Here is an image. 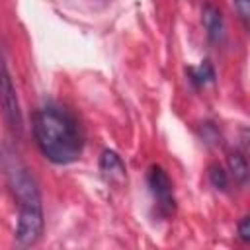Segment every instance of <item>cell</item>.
<instances>
[{"instance_id":"obj_3","label":"cell","mask_w":250,"mask_h":250,"mask_svg":"<svg viewBox=\"0 0 250 250\" xmlns=\"http://www.w3.org/2000/svg\"><path fill=\"white\" fill-rule=\"evenodd\" d=\"M0 109H2V115L8 123V127L16 135H21L23 117H21V109H20V100H18L10 70L2 59H0Z\"/></svg>"},{"instance_id":"obj_1","label":"cell","mask_w":250,"mask_h":250,"mask_svg":"<svg viewBox=\"0 0 250 250\" xmlns=\"http://www.w3.org/2000/svg\"><path fill=\"white\" fill-rule=\"evenodd\" d=\"M33 137L41 154L55 164L74 162L82 154L84 133L80 121L61 104H45L35 111Z\"/></svg>"},{"instance_id":"obj_6","label":"cell","mask_w":250,"mask_h":250,"mask_svg":"<svg viewBox=\"0 0 250 250\" xmlns=\"http://www.w3.org/2000/svg\"><path fill=\"white\" fill-rule=\"evenodd\" d=\"M201 21L207 29V35L211 41H221L225 37V21L221 16V10L213 4H205L201 10Z\"/></svg>"},{"instance_id":"obj_11","label":"cell","mask_w":250,"mask_h":250,"mask_svg":"<svg viewBox=\"0 0 250 250\" xmlns=\"http://www.w3.org/2000/svg\"><path fill=\"white\" fill-rule=\"evenodd\" d=\"M232 2H234V8H236L238 16L246 23L248 21V16H250V0H232Z\"/></svg>"},{"instance_id":"obj_7","label":"cell","mask_w":250,"mask_h":250,"mask_svg":"<svg viewBox=\"0 0 250 250\" xmlns=\"http://www.w3.org/2000/svg\"><path fill=\"white\" fill-rule=\"evenodd\" d=\"M229 168H230V174L234 176V180L238 184H246V180H248V162H246V156H242L240 152H232L229 156Z\"/></svg>"},{"instance_id":"obj_8","label":"cell","mask_w":250,"mask_h":250,"mask_svg":"<svg viewBox=\"0 0 250 250\" xmlns=\"http://www.w3.org/2000/svg\"><path fill=\"white\" fill-rule=\"evenodd\" d=\"M188 72H189V80L195 86H203L215 78V72H213V66L209 64V61H203V64H199L197 68H189Z\"/></svg>"},{"instance_id":"obj_2","label":"cell","mask_w":250,"mask_h":250,"mask_svg":"<svg viewBox=\"0 0 250 250\" xmlns=\"http://www.w3.org/2000/svg\"><path fill=\"white\" fill-rule=\"evenodd\" d=\"M0 162H2V170L6 174V180L20 201L16 244L20 248H29L39 242V238L43 234V225H45L41 195H39L35 178L29 172V168L25 166V162H21L18 152H14L10 146H2Z\"/></svg>"},{"instance_id":"obj_10","label":"cell","mask_w":250,"mask_h":250,"mask_svg":"<svg viewBox=\"0 0 250 250\" xmlns=\"http://www.w3.org/2000/svg\"><path fill=\"white\" fill-rule=\"evenodd\" d=\"M236 229H238V238L242 242H248L250 240V219L248 217H242Z\"/></svg>"},{"instance_id":"obj_4","label":"cell","mask_w":250,"mask_h":250,"mask_svg":"<svg viewBox=\"0 0 250 250\" xmlns=\"http://www.w3.org/2000/svg\"><path fill=\"white\" fill-rule=\"evenodd\" d=\"M146 180H148V188H150V193L156 201L160 215L164 217L172 215L176 209V199H174V188H172L168 174L160 166H150Z\"/></svg>"},{"instance_id":"obj_9","label":"cell","mask_w":250,"mask_h":250,"mask_svg":"<svg viewBox=\"0 0 250 250\" xmlns=\"http://www.w3.org/2000/svg\"><path fill=\"white\" fill-rule=\"evenodd\" d=\"M209 182H211L217 189H225V188L229 186V176H227V172H225L221 166L213 164V166L209 168Z\"/></svg>"},{"instance_id":"obj_5","label":"cell","mask_w":250,"mask_h":250,"mask_svg":"<svg viewBox=\"0 0 250 250\" xmlns=\"http://www.w3.org/2000/svg\"><path fill=\"white\" fill-rule=\"evenodd\" d=\"M100 170H102V174H104V178L107 182L123 184L127 180V176H125V164L119 158V154L113 152V150H104L102 160H100Z\"/></svg>"}]
</instances>
